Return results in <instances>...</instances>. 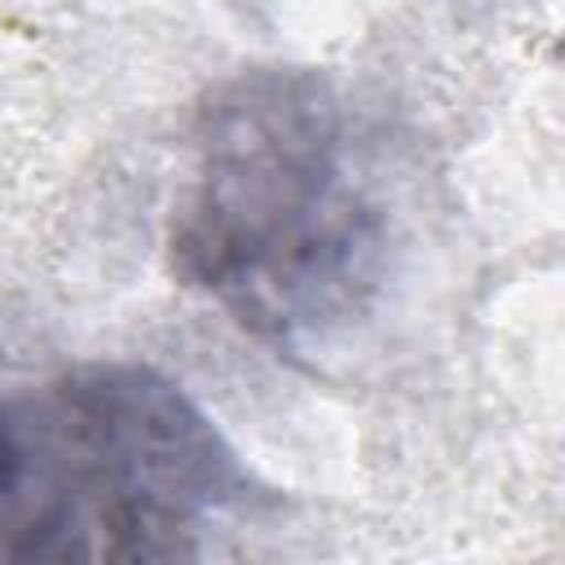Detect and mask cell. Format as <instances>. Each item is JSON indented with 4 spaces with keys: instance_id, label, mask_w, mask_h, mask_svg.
<instances>
[{
    "instance_id": "cell-2",
    "label": "cell",
    "mask_w": 565,
    "mask_h": 565,
    "mask_svg": "<svg viewBox=\"0 0 565 565\" xmlns=\"http://www.w3.org/2000/svg\"><path fill=\"white\" fill-rule=\"evenodd\" d=\"M260 503L216 419L154 366L0 388V565L194 561Z\"/></svg>"
},
{
    "instance_id": "cell-1",
    "label": "cell",
    "mask_w": 565,
    "mask_h": 565,
    "mask_svg": "<svg viewBox=\"0 0 565 565\" xmlns=\"http://www.w3.org/2000/svg\"><path fill=\"white\" fill-rule=\"evenodd\" d=\"M168 252L185 287L274 349L305 353L366 318L388 216L318 71L256 66L212 88Z\"/></svg>"
}]
</instances>
